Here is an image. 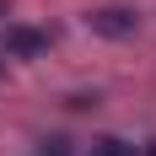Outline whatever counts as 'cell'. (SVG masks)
<instances>
[{
    "label": "cell",
    "mask_w": 156,
    "mask_h": 156,
    "mask_svg": "<svg viewBox=\"0 0 156 156\" xmlns=\"http://www.w3.org/2000/svg\"><path fill=\"white\" fill-rule=\"evenodd\" d=\"M86 27H92V32H102V38H129V32L140 27V16H135V11H124V5H102V11H92V16H86Z\"/></svg>",
    "instance_id": "1"
},
{
    "label": "cell",
    "mask_w": 156,
    "mask_h": 156,
    "mask_svg": "<svg viewBox=\"0 0 156 156\" xmlns=\"http://www.w3.org/2000/svg\"><path fill=\"white\" fill-rule=\"evenodd\" d=\"M0 16H5V0H0Z\"/></svg>",
    "instance_id": "7"
},
{
    "label": "cell",
    "mask_w": 156,
    "mask_h": 156,
    "mask_svg": "<svg viewBox=\"0 0 156 156\" xmlns=\"http://www.w3.org/2000/svg\"><path fill=\"white\" fill-rule=\"evenodd\" d=\"M92 156H135V145L119 135H102V140H92Z\"/></svg>",
    "instance_id": "3"
},
{
    "label": "cell",
    "mask_w": 156,
    "mask_h": 156,
    "mask_svg": "<svg viewBox=\"0 0 156 156\" xmlns=\"http://www.w3.org/2000/svg\"><path fill=\"white\" fill-rule=\"evenodd\" d=\"M145 156H156V140H151V145H145Z\"/></svg>",
    "instance_id": "5"
},
{
    "label": "cell",
    "mask_w": 156,
    "mask_h": 156,
    "mask_svg": "<svg viewBox=\"0 0 156 156\" xmlns=\"http://www.w3.org/2000/svg\"><path fill=\"white\" fill-rule=\"evenodd\" d=\"M43 156H70V140H43Z\"/></svg>",
    "instance_id": "4"
},
{
    "label": "cell",
    "mask_w": 156,
    "mask_h": 156,
    "mask_svg": "<svg viewBox=\"0 0 156 156\" xmlns=\"http://www.w3.org/2000/svg\"><path fill=\"white\" fill-rule=\"evenodd\" d=\"M0 76H5V59H0Z\"/></svg>",
    "instance_id": "6"
},
{
    "label": "cell",
    "mask_w": 156,
    "mask_h": 156,
    "mask_svg": "<svg viewBox=\"0 0 156 156\" xmlns=\"http://www.w3.org/2000/svg\"><path fill=\"white\" fill-rule=\"evenodd\" d=\"M48 48V32H38V27H5V54H16V59H38Z\"/></svg>",
    "instance_id": "2"
}]
</instances>
